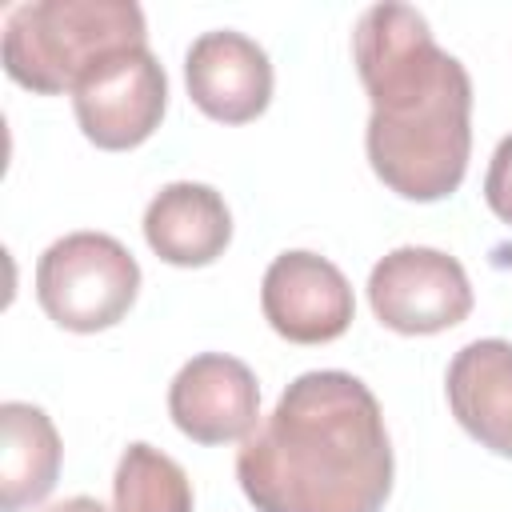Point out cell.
Segmentation results:
<instances>
[{"label": "cell", "instance_id": "cell-1", "mask_svg": "<svg viewBox=\"0 0 512 512\" xmlns=\"http://www.w3.org/2000/svg\"><path fill=\"white\" fill-rule=\"evenodd\" d=\"M352 60L372 100L364 132L372 172L416 204L452 196L472 152L468 68L408 4H372L356 20Z\"/></svg>", "mask_w": 512, "mask_h": 512}, {"label": "cell", "instance_id": "cell-2", "mask_svg": "<svg viewBox=\"0 0 512 512\" xmlns=\"http://www.w3.org/2000/svg\"><path fill=\"white\" fill-rule=\"evenodd\" d=\"M392 472L384 412L340 368L296 376L236 452V480L256 512H380Z\"/></svg>", "mask_w": 512, "mask_h": 512}, {"label": "cell", "instance_id": "cell-3", "mask_svg": "<svg viewBox=\"0 0 512 512\" xmlns=\"http://www.w3.org/2000/svg\"><path fill=\"white\" fill-rule=\"evenodd\" d=\"M140 44H148V24L132 0H36L8 12L4 72L28 92L56 96L104 56Z\"/></svg>", "mask_w": 512, "mask_h": 512}, {"label": "cell", "instance_id": "cell-4", "mask_svg": "<svg viewBox=\"0 0 512 512\" xmlns=\"http://www.w3.org/2000/svg\"><path fill=\"white\" fill-rule=\"evenodd\" d=\"M140 292L136 256L108 232H72L36 260V300L68 332H104L128 316Z\"/></svg>", "mask_w": 512, "mask_h": 512}, {"label": "cell", "instance_id": "cell-5", "mask_svg": "<svg viewBox=\"0 0 512 512\" xmlns=\"http://www.w3.org/2000/svg\"><path fill=\"white\" fill-rule=\"evenodd\" d=\"M72 108L80 132L104 148V152H124L144 144L168 108V76L164 64L140 48H120L92 64L84 80L72 88Z\"/></svg>", "mask_w": 512, "mask_h": 512}, {"label": "cell", "instance_id": "cell-6", "mask_svg": "<svg viewBox=\"0 0 512 512\" xmlns=\"http://www.w3.org/2000/svg\"><path fill=\"white\" fill-rule=\"evenodd\" d=\"M368 304L384 328L400 336H432L456 328L472 312V284L456 256L404 244L380 256L368 272Z\"/></svg>", "mask_w": 512, "mask_h": 512}, {"label": "cell", "instance_id": "cell-7", "mask_svg": "<svg viewBox=\"0 0 512 512\" xmlns=\"http://www.w3.org/2000/svg\"><path fill=\"white\" fill-rule=\"evenodd\" d=\"M260 308L276 336L292 344H328L356 316L348 276L320 252H280L260 280Z\"/></svg>", "mask_w": 512, "mask_h": 512}, {"label": "cell", "instance_id": "cell-8", "mask_svg": "<svg viewBox=\"0 0 512 512\" xmlns=\"http://www.w3.org/2000/svg\"><path fill=\"white\" fill-rule=\"evenodd\" d=\"M168 416L196 444L248 440L260 416V384L244 360L224 352H200L172 376Z\"/></svg>", "mask_w": 512, "mask_h": 512}, {"label": "cell", "instance_id": "cell-9", "mask_svg": "<svg viewBox=\"0 0 512 512\" xmlns=\"http://www.w3.org/2000/svg\"><path fill=\"white\" fill-rule=\"evenodd\" d=\"M184 84L204 116L220 124H248L272 100V60L252 36L212 28L188 44Z\"/></svg>", "mask_w": 512, "mask_h": 512}, {"label": "cell", "instance_id": "cell-10", "mask_svg": "<svg viewBox=\"0 0 512 512\" xmlns=\"http://www.w3.org/2000/svg\"><path fill=\"white\" fill-rule=\"evenodd\" d=\"M456 424L488 452L512 460V340L464 344L444 376Z\"/></svg>", "mask_w": 512, "mask_h": 512}, {"label": "cell", "instance_id": "cell-11", "mask_svg": "<svg viewBox=\"0 0 512 512\" xmlns=\"http://www.w3.org/2000/svg\"><path fill=\"white\" fill-rule=\"evenodd\" d=\"M148 248L176 268H204L224 256L232 240V212L212 184L172 180L144 208Z\"/></svg>", "mask_w": 512, "mask_h": 512}, {"label": "cell", "instance_id": "cell-12", "mask_svg": "<svg viewBox=\"0 0 512 512\" xmlns=\"http://www.w3.org/2000/svg\"><path fill=\"white\" fill-rule=\"evenodd\" d=\"M0 508L24 512L40 504L60 476V432L52 416L24 400L0 404Z\"/></svg>", "mask_w": 512, "mask_h": 512}, {"label": "cell", "instance_id": "cell-13", "mask_svg": "<svg viewBox=\"0 0 512 512\" xmlns=\"http://www.w3.org/2000/svg\"><path fill=\"white\" fill-rule=\"evenodd\" d=\"M116 512H192V480L160 448L136 440L112 476Z\"/></svg>", "mask_w": 512, "mask_h": 512}, {"label": "cell", "instance_id": "cell-14", "mask_svg": "<svg viewBox=\"0 0 512 512\" xmlns=\"http://www.w3.org/2000/svg\"><path fill=\"white\" fill-rule=\"evenodd\" d=\"M484 200L488 208L512 224V136H504L488 160V172H484Z\"/></svg>", "mask_w": 512, "mask_h": 512}, {"label": "cell", "instance_id": "cell-15", "mask_svg": "<svg viewBox=\"0 0 512 512\" xmlns=\"http://www.w3.org/2000/svg\"><path fill=\"white\" fill-rule=\"evenodd\" d=\"M44 512H108L96 496H68V500H56V504H48Z\"/></svg>", "mask_w": 512, "mask_h": 512}]
</instances>
